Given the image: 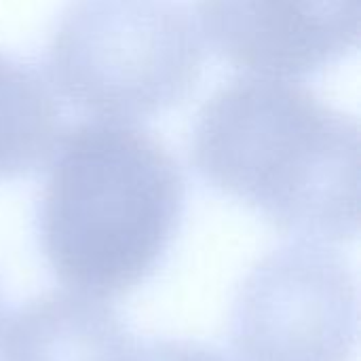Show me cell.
<instances>
[{"label":"cell","mask_w":361,"mask_h":361,"mask_svg":"<svg viewBox=\"0 0 361 361\" xmlns=\"http://www.w3.org/2000/svg\"><path fill=\"white\" fill-rule=\"evenodd\" d=\"M0 311H2V302H0Z\"/></svg>","instance_id":"obj_9"},{"label":"cell","mask_w":361,"mask_h":361,"mask_svg":"<svg viewBox=\"0 0 361 361\" xmlns=\"http://www.w3.org/2000/svg\"><path fill=\"white\" fill-rule=\"evenodd\" d=\"M137 345L114 309L80 292H49L0 324V361H133Z\"/></svg>","instance_id":"obj_6"},{"label":"cell","mask_w":361,"mask_h":361,"mask_svg":"<svg viewBox=\"0 0 361 361\" xmlns=\"http://www.w3.org/2000/svg\"><path fill=\"white\" fill-rule=\"evenodd\" d=\"M355 332V279L336 252L313 241L262 258L231 317L237 361H349Z\"/></svg>","instance_id":"obj_4"},{"label":"cell","mask_w":361,"mask_h":361,"mask_svg":"<svg viewBox=\"0 0 361 361\" xmlns=\"http://www.w3.org/2000/svg\"><path fill=\"white\" fill-rule=\"evenodd\" d=\"M203 59L197 25L178 0H72L47 51L49 76L72 106L121 121L184 102Z\"/></svg>","instance_id":"obj_3"},{"label":"cell","mask_w":361,"mask_h":361,"mask_svg":"<svg viewBox=\"0 0 361 361\" xmlns=\"http://www.w3.org/2000/svg\"><path fill=\"white\" fill-rule=\"evenodd\" d=\"M49 159L36 216L47 264L80 294H129L159 269L180 228L178 161L150 133L116 123L68 129Z\"/></svg>","instance_id":"obj_2"},{"label":"cell","mask_w":361,"mask_h":361,"mask_svg":"<svg viewBox=\"0 0 361 361\" xmlns=\"http://www.w3.org/2000/svg\"><path fill=\"white\" fill-rule=\"evenodd\" d=\"M59 108L27 61L0 53V180L40 167L55 150Z\"/></svg>","instance_id":"obj_7"},{"label":"cell","mask_w":361,"mask_h":361,"mask_svg":"<svg viewBox=\"0 0 361 361\" xmlns=\"http://www.w3.org/2000/svg\"><path fill=\"white\" fill-rule=\"evenodd\" d=\"M133 361H228V357L190 341H154L137 347Z\"/></svg>","instance_id":"obj_8"},{"label":"cell","mask_w":361,"mask_h":361,"mask_svg":"<svg viewBox=\"0 0 361 361\" xmlns=\"http://www.w3.org/2000/svg\"><path fill=\"white\" fill-rule=\"evenodd\" d=\"M190 159L216 190L313 243L360 228V125L283 78H237L201 108Z\"/></svg>","instance_id":"obj_1"},{"label":"cell","mask_w":361,"mask_h":361,"mask_svg":"<svg viewBox=\"0 0 361 361\" xmlns=\"http://www.w3.org/2000/svg\"><path fill=\"white\" fill-rule=\"evenodd\" d=\"M214 51L271 76L315 74L360 42V0H197Z\"/></svg>","instance_id":"obj_5"}]
</instances>
